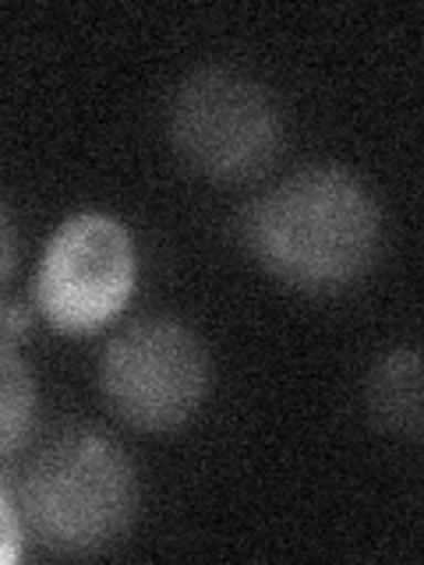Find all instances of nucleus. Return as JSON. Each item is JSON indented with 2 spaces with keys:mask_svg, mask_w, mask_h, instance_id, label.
Segmentation results:
<instances>
[{
  "mask_svg": "<svg viewBox=\"0 0 424 565\" xmlns=\"http://www.w3.org/2000/svg\"><path fill=\"white\" fill-rule=\"evenodd\" d=\"M244 241L287 287L332 294L375 265L382 212L361 177L343 167H305L247 209Z\"/></svg>",
  "mask_w": 424,
  "mask_h": 565,
  "instance_id": "f257e3e1",
  "label": "nucleus"
},
{
  "mask_svg": "<svg viewBox=\"0 0 424 565\" xmlns=\"http://www.w3.org/2000/svg\"><path fill=\"white\" fill-rule=\"evenodd\" d=\"M138 512L131 459L114 438L93 428L50 435L18 481V516L32 537L61 555L110 547Z\"/></svg>",
  "mask_w": 424,
  "mask_h": 565,
  "instance_id": "f03ea898",
  "label": "nucleus"
},
{
  "mask_svg": "<svg viewBox=\"0 0 424 565\" xmlns=\"http://www.w3.org/2000/svg\"><path fill=\"white\" fill-rule=\"evenodd\" d=\"M177 156L209 181L241 184L269 170L287 138L283 106L255 75L209 64L191 71L170 99Z\"/></svg>",
  "mask_w": 424,
  "mask_h": 565,
  "instance_id": "7ed1b4c3",
  "label": "nucleus"
},
{
  "mask_svg": "<svg viewBox=\"0 0 424 565\" xmlns=\"http://www.w3.org/2000/svg\"><path fill=\"white\" fill-rule=\"evenodd\" d=\"M209 353L173 318H141L106 347L99 364L110 411L138 431H177L209 396Z\"/></svg>",
  "mask_w": 424,
  "mask_h": 565,
  "instance_id": "20e7f679",
  "label": "nucleus"
},
{
  "mask_svg": "<svg viewBox=\"0 0 424 565\" xmlns=\"http://www.w3.org/2000/svg\"><path fill=\"white\" fill-rule=\"evenodd\" d=\"M135 276L128 230L103 212H82L50 237L35 276V305L57 332H93L128 305Z\"/></svg>",
  "mask_w": 424,
  "mask_h": 565,
  "instance_id": "39448f33",
  "label": "nucleus"
},
{
  "mask_svg": "<svg viewBox=\"0 0 424 565\" xmlns=\"http://www.w3.org/2000/svg\"><path fill=\"white\" fill-rule=\"evenodd\" d=\"M368 414L379 428L417 438L421 435V353L414 347L393 350L368 375Z\"/></svg>",
  "mask_w": 424,
  "mask_h": 565,
  "instance_id": "423d86ee",
  "label": "nucleus"
},
{
  "mask_svg": "<svg viewBox=\"0 0 424 565\" xmlns=\"http://www.w3.org/2000/svg\"><path fill=\"white\" fill-rule=\"evenodd\" d=\"M35 379L14 343L0 340V459L14 456L35 428Z\"/></svg>",
  "mask_w": 424,
  "mask_h": 565,
  "instance_id": "0eeeda50",
  "label": "nucleus"
},
{
  "mask_svg": "<svg viewBox=\"0 0 424 565\" xmlns=\"http://www.w3.org/2000/svg\"><path fill=\"white\" fill-rule=\"evenodd\" d=\"M22 555V520L11 499L0 491V565H11Z\"/></svg>",
  "mask_w": 424,
  "mask_h": 565,
  "instance_id": "6e6552de",
  "label": "nucleus"
},
{
  "mask_svg": "<svg viewBox=\"0 0 424 565\" xmlns=\"http://www.w3.org/2000/svg\"><path fill=\"white\" fill-rule=\"evenodd\" d=\"M14 262H18V230H14L8 205L0 202V290H4V282L11 279Z\"/></svg>",
  "mask_w": 424,
  "mask_h": 565,
  "instance_id": "1a4fd4ad",
  "label": "nucleus"
},
{
  "mask_svg": "<svg viewBox=\"0 0 424 565\" xmlns=\"http://www.w3.org/2000/svg\"><path fill=\"white\" fill-rule=\"evenodd\" d=\"M29 329V311L18 305V300H4L0 305V340L4 343H18Z\"/></svg>",
  "mask_w": 424,
  "mask_h": 565,
  "instance_id": "9d476101",
  "label": "nucleus"
}]
</instances>
